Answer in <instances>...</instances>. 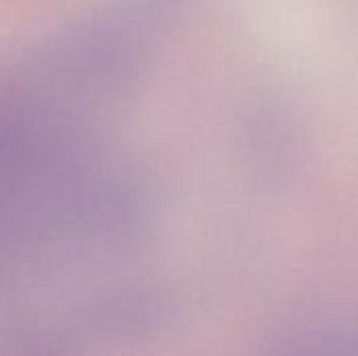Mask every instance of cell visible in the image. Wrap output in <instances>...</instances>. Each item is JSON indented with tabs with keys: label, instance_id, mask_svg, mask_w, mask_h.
Here are the masks:
<instances>
[{
	"label": "cell",
	"instance_id": "cell-1",
	"mask_svg": "<svg viewBox=\"0 0 358 356\" xmlns=\"http://www.w3.org/2000/svg\"><path fill=\"white\" fill-rule=\"evenodd\" d=\"M254 356H358V313L310 311L279 323Z\"/></svg>",
	"mask_w": 358,
	"mask_h": 356
}]
</instances>
